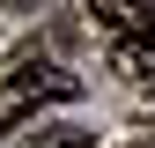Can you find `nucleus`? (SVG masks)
<instances>
[{"label": "nucleus", "mask_w": 155, "mask_h": 148, "mask_svg": "<svg viewBox=\"0 0 155 148\" xmlns=\"http://www.w3.org/2000/svg\"><path fill=\"white\" fill-rule=\"evenodd\" d=\"M30 141H37V148H89V133H81V126H37Z\"/></svg>", "instance_id": "nucleus-4"}, {"label": "nucleus", "mask_w": 155, "mask_h": 148, "mask_svg": "<svg viewBox=\"0 0 155 148\" xmlns=\"http://www.w3.org/2000/svg\"><path fill=\"white\" fill-rule=\"evenodd\" d=\"M89 15L118 37H148L155 30V0H89Z\"/></svg>", "instance_id": "nucleus-2"}, {"label": "nucleus", "mask_w": 155, "mask_h": 148, "mask_svg": "<svg viewBox=\"0 0 155 148\" xmlns=\"http://www.w3.org/2000/svg\"><path fill=\"white\" fill-rule=\"evenodd\" d=\"M118 74L133 89H155V37H118Z\"/></svg>", "instance_id": "nucleus-3"}, {"label": "nucleus", "mask_w": 155, "mask_h": 148, "mask_svg": "<svg viewBox=\"0 0 155 148\" xmlns=\"http://www.w3.org/2000/svg\"><path fill=\"white\" fill-rule=\"evenodd\" d=\"M67 96H81V82H74L67 67H52V59H22L15 74H0V133L30 126L45 104H67Z\"/></svg>", "instance_id": "nucleus-1"}, {"label": "nucleus", "mask_w": 155, "mask_h": 148, "mask_svg": "<svg viewBox=\"0 0 155 148\" xmlns=\"http://www.w3.org/2000/svg\"><path fill=\"white\" fill-rule=\"evenodd\" d=\"M148 37H155V30H148Z\"/></svg>", "instance_id": "nucleus-5"}]
</instances>
